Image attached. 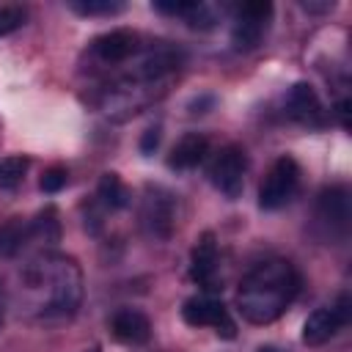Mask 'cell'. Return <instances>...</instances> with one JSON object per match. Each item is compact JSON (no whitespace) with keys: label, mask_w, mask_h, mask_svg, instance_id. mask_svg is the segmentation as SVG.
I'll return each instance as SVG.
<instances>
[{"label":"cell","mask_w":352,"mask_h":352,"mask_svg":"<svg viewBox=\"0 0 352 352\" xmlns=\"http://www.w3.org/2000/svg\"><path fill=\"white\" fill-rule=\"evenodd\" d=\"M270 19H272V3L267 0H250V3L234 6L231 8V47L236 52L256 50L270 30Z\"/></svg>","instance_id":"cell-4"},{"label":"cell","mask_w":352,"mask_h":352,"mask_svg":"<svg viewBox=\"0 0 352 352\" xmlns=\"http://www.w3.org/2000/svg\"><path fill=\"white\" fill-rule=\"evenodd\" d=\"M22 294L36 319H72L82 302V272L74 258L63 253H38L19 275Z\"/></svg>","instance_id":"cell-2"},{"label":"cell","mask_w":352,"mask_h":352,"mask_svg":"<svg viewBox=\"0 0 352 352\" xmlns=\"http://www.w3.org/2000/svg\"><path fill=\"white\" fill-rule=\"evenodd\" d=\"M66 182H69V173H66V168L63 165H52V168H47L44 173H41V179H38V187H41V192H60L63 187H66Z\"/></svg>","instance_id":"cell-22"},{"label":"cell","mask_w":352,"mask_h":352,"mask_svg":"<svg viewBox=\"0 0 352 352\" xmlns=\"http://www.w3.org/2000/svg\"><path fill=\"white\" fill-rule=\"evenodd\" d=\"M283 107H286V116L308 129H322L327 124V116H324V107L314 91V85L308 82H294L283 99Z\"/></svg>","instance_id":"cell-12"},{"label":"cell","mask_w":352,"mask_h":352,"mask_svg":"<svg viewBox=\"0 0 352 352\" xmlns=\"http://www.w3.org/2000/svg\"><path fill=\"white\" fill-rule=\"evenodd\" d=\"M302 278L289 258H264L245 272L236 289V311L250 324H272L297 300Z\"/></svg>","instance_id":"cell-3"},{"label":"cell","mask_w":352,"mask_h":352,"mask_svg":"<svg viewBox=\"0 0 352 352\" xmlns=\"http://www.w3.org/2000/svg\"><path fill=\"white\" fill-rule=\"evenodd\" d=\"M302 8H305V11H333L336 3H319V6H316V3H302Z\"/></svg>","instance_id":"cell-25"},{"label":"cell","mask_w":352,"mask_h":352,"mask_svg":"<svg viewBox=\"0 0 352 352\" xmlns=\"http://www.w3.org/2000/svg\"><path fill=\"white\" fill-rule=\"evenodd\" d=\"M110 333L116 341H121L126 346H140L151 338V322L138 308H118L110 316Z\"/></svg>","instance_id":"cell-14"},{"label":"cell","mask_w":352,"mask_h":352,"mask_svg":"<svg viewBox=\"0 0 352 352\" xmlns=\"http://www.w3.org/2000/svg\"><path fill=\"white\" fill-rule=\"evenodd\" d=\"M245 173H248V154L242 146L236 143H228L223 146L212 162H209V182L228 198V201H236L242 195V187H245Z\"/></svg>","instance_id":"cell-7"},{"label":"cell","mask_w":352,"mask_h":352,"mask_svg":"<svg viewBox=\"0 0 352 352\" xmlns=\"http://www.w3.org/2000/svg\"><path fill=\"white\" fill-rule=\"evenodd\" d=\"M25 19H28V11L22 6H3L0 8V38L19 30L25 25Z\"/></svg>","instance_id":"cell-21"},{"label":"cell","mask_w":352,"mask_h":352,"mask_svg":"<svg viewBox=\"0 0 352 352\" xmlns=\"http://www.w3.org/2000/svg\"><path fill=\"white\" fill-rule=\"evenodd\" d=\"M256 352H283V349H278V346H272V344H264V346H258Z\"/></svg>","instance_id":"cell-26"},{"label":"cell","mask_w":352,"mask_h":352,"mask_svg":"<svg viewBox=\"0 0 352 352\" xmlns=\"http://www.w3.org/2000/svg\"><path fill=\"white\" fill-rule=\"evenodd\" d=\"M184 55L168 41L143 44L132 58L99 72L94 88V104L107 118H129L168 94V85L179 77Z\"/></svg>","instance_id":"cell-1"},{"label":"cell","mask_w":352,"mask_h":352,"mask_svg":"<svg viewBox=\"0 0 352 352\" xmlns=\"http://www.w3.org/2000/svg\"><path fill=\"white\" fill-rule=\"evenodd\" d=\"M140 226L151 239H168L176 226V195L162 184H146L140 198Z\"/></svg>","instance_id":"cell-6"},{"label":"cell","mask_w":352,"mask_h":352,"mask_svg":"<svg viewBox=\"0 0 352 352\" xmlns=\"http://www.w3.org/2000/svg\"><path fill=\"white\" fill-rule=\"evenodd\" d=\"M28 157L22 154H11V157H3L0 160V187L3 190H14L22 184L25 179V170H28Z\"/></svg>","instance_id":"cell-19"},{"label":"cell","mask_w":352,"mask_h":352,"mask_svg":"<svg viewBox=\"0 0 352 352\" xmlns=\"http://www.w3.org/2000/svg\"><path fill=\"white\" fill-rule=\"evenodd\" d=\"M182 319L190 327H212L223 338H234L236 336V322L231 319V314L223 305V300H217L212 294H195V297L184 300Z\"/></svg>","instance_id":"cell-10"},{"label":"cell","mask_w":352,"mask_h":352,"mask_svg":"<svg viewBox=\"0 0 352 352\" xmlns=\"http://www.w3.org/2000/svg\"><path fill=\"white\" fill-rule=\"evenodd\" d=\"M0 327H3V311H0Z\"/></svg>","instance_id":"cell-28"},{"label":"cell","mask_w":352,"mask_h":352,"mask_svg":"<svg viewBox=\"0 0 352 352\" xmlns=\"http://www.w3.org/2000/svg\"><path fill=\"white\" fill-rule=\"evenodd\" d=\"M206 154H209V140H206V135H201V132H187V135L170 148L168 168H173V170L198 168Z\"/></svg>","instance_id":"cell-15"},{"label":"cell","mask_w":352,"mask_h":352,"mask_svg":"<svg viewBox=\"0 0 352 352\" xmlns=\"http://www.w3.org/2000/svg\"><path fill=\"white\" fill-rule=\"evenodd\" d=\"M297 190H300V165L294 157L283 154L270 165L264 182L258 187V206L264 212L283 209L297 195Z\"/></svg>","instance_id":"cell-5"},{"label":"cell","mask_w":352,"mask_h":352,"mask_svg":"<svg viewBox=\"0 0 352 352\" xmlns=\"http://www.w3.org/2000/svg\"><path fill=\"white\" fill-rule=\"evenodd\" d=\"M0 308H3V280H0Z\"/></svg>","instance_id":"cell-27"},{"label":"cell","mask_w":352,"mask_h":352,"mask_svg":"<svg viewBox=\"0 0 352 352\" xmlns=\"http://www.w3.org/2000/svg\"><path fill=\"white\" fill-rule=\"evenodd\" d=\"M157 146H160V126H148L140 138V151L148 157V154H154Z\"/></svg>","instance_id":"cell-23"},{"label":"cell","mask_w":352,"mask_h":352,"mask_svg":"<svg viewBox=\"0 0 352 352\" xmlns=\"http://www.w3.org/2000/svg\"><path fill=\"white\" fill-rule=\"evenodd\" d=\"M336 116H338L341 126H344V129H349V99H341V102L336 104Z\"/></svg>","instance_id":"cell-24"},{"label":"cell","mask_w":352,"mask_h":352,"mask_svg":"<svg viewBox=\"0 0 352 352\" xmlns=\"http://www.w3.org/2000/svg\"><path fill=\"white\" fill-rule=\"evenodd\" d=\"M352 319V300L349 294H338L336 302L316 308L314 314H308V319L302 322V344L308 346H322L330 338H336V333L341 327H346Z\"/></svg>","instance_id":"cell-8"},{"label":"cell","mask_w":352,"mask_h":352,"mask_svg":"<svg viewBox=\"0 0 352 352\" xmlns=\"http://www.w3.org/2000/svg\"><path fill=\"white\" fill-rule=\"evenodd\" d=\"M217 239L212 231H204L190 253V278L206 292H217Z\"/></svg>","instance_id":"cell-13"},{"label":"cell","mask_w":352,"mask_h":352,"mask_svg":"<svg viewBox=\"0 0 352 352\" xmlns=\"http://www.w3.org/2000/svg\"><path fill=\"white\" fill-rule=\"evenodd\" d=\"M146 41L140 38V33L129 30V28H116V30H107L102 36H96L91 44H88V58L91 63L96 66V72L102 69H110V66H118L124 63L126 58H132Z\"/></svg>","instance_id":"cell-9"},{"label":"cell","mask_w":352,"mask_h":352,"mask_svg":"<svg viewBox=\"0 0 352 352\" xmlns=\"http://www.w3.org/2000/svg\"><path fill=\"white\" fill-rule=\"evenodd\" d=\"M69 8L80 16H113L121 14L126 6L121 0H72Z\"/></svg>","instance_id":"cell-20"},{"label":"cell","mask_w":352,"mask_h":352,"mask_svg":"<svg viewBox=\"0 0 352 352\" xmlns=\"http://www.w3.org/2000/svg\"><path fill=\"white\" fill-rule=\"evenodd\" d=\"M154 11L168 14V16H179L182 22H187L195 30H209L217 22L214 8L206 3H184V0L182 3H154Z\"/></svg>","instance_id":"cell-16"},{"label":"cell","mask_w":352,"mask_h":352,"mask_svg":"<svg viewBox=\"0 0 352 352\" xmlns=\"http://www.w3.org/2000/svg\"><path fill=\"white\" fill-rule=\"evenodd\" d=\"M96 198L107 212H116V209H124L129 204V190L118 173L107 170V173H102V179L96 184Z\"/></svg>","instance_id":"cell-18"},{"label":"cell","mask_w":352,"mask_h":352,"mask_svg":"<svg viewBox=\"0 0 352 352\" xmlns=\"http://www.w3.org/2000/svg\"><path fill=\"white\" fill-rule=\"evenodd\" d=\"M33 242V223L22 217H11L0 226V256L11 258Z\"/></svg>","instance_id":"cell-17"},{"label":"cell","mask_w":352,"mask_h":352,"mask_svg":"<svg viewBox=\"0 0 352 352\" xmlns=\"http://www.w3.org/2000/svg\"><path fill=\"white\" fill-rule=\"evenodd\" d=\"M316 220L322 228H327L333 236H344L349 231L352 220V206H349V190L344 184L324 187L316 195Z\"/></svg>","instance_id":"cell-11"}]
</instances>
